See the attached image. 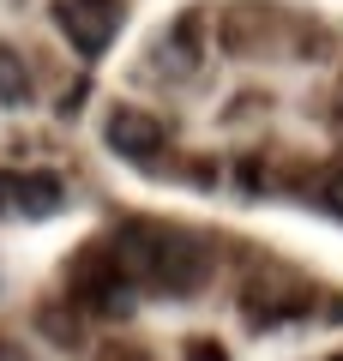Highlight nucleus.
<instances>
[{
	"label": "nucleus",
	"instance_id": "0eeeda50",
	"mask_svg": "<svg viewBox=\"0 0 343 361\" xmlns=\"http://www.w3.org/2000/svg\"><path fill=\"white\" fill-rule=\"evenodd\" d=\"M0 103L6 109L30 103V66H25V54L6 49V42H0Z\"/></svg>",
	"mask_w": 343,
	"mask_h": 361
},
{
	"label": "nucleus",
	"instance_id": "f257e3e1",
	"mask_svg": "<svg viewBox=\"0 0 343 361\" xmlns=\"http://www.w3.org/2000/svg\"><path fill=\"white\" fill-rule=\"evenodd\" d=\"M114 265L127 271V283H151L157 295H193L211 277V247L193 229H163V223H127L109 241Z\"/></svg>",
	"mask_w": 343,
	"mask_h": 361
},
{
	"label": "nucleus",
	"instance_id": "1a4fd4ad",
	"mask_svg": "<svg viewBox=\"0 0 343 361\" xmlns=\"http://www.w3.org/2000/svg\"><path fill=\"white\" fill-rule=\"evenodd\" d=\"M325 205L343 217V169H331V180H325Z\"/></svg>",
	"mask_w": 343,
	"mask_h": 361
},
{
	"label": "nucleus",
	"instance_id": "9b49d317",
	"mask_svg": "<svg viewBox=\"0 0 343 361\" xmlns=\"http://www.w3.org/2000/svg\"><path fill=\"white\" fill-rule=\"evenodd\" d=\"M187 361H223V349H217V343H193Z\"/></svg>",
	"mask_w": 343,
	"mask_h": 361
},
{
	"label": "nucleus",
	"instance_id": "ddd939ff",
	"mask_svg": "<svg viewBox=\"0 0 343 361\" xmlns=\"http://www.w3.org/2000/svg\"><path fill=\"white\" fill-rule=\"evenodd\" d=\"M6 205H13V180L0 175V211H6Z\"/></svg>",
	"mask_w": 343,
	"mask_h": 361
},
{
	"label": "nucleus",
	"instance_id": "39448f33",
	"mask_svg": "<svg viewBox=\"0 0 343 361\" xmlns=\"http://www.w3.org/2000/svg\"><path fill=\"white\" fill-rule=\"evenodd\" d=\"M241 313L253 325H277V319H295V313H307V289L283 283V277H253L241 295Z\"/></svg>",
	"mask_w": 343,
	"mask_h": 361
},
{
	"label": "nucleus",
	"instance_id": "423d86ee",
	"mask_svg": "<svg viewBox=\"0 0 343 361\" xmlns=\"http://www.w3.org/2000/svg\"><path fill=\"white\" fill-rule=\"evenodd\" d=\"M13 205L25 211V217H54V211L66 205L61 175H18L13 180Z\"/></svg>",
	"mask_w": 343,
	"mask_h": 361
},
{
	"label": "nucleus",
	"instance_id": "6e6552de",
	"mask_svg": "<svg viewBox=\"0 0 343 361\" xmlns=\"http://www.w3.org/2000/svg\"><path fill=\"white\" fill-rule=\"evenodd\" d=\"M37 319H42V325H49V337H54V343H73V319H66V313H61V307H42V313H37Z\"/></svg>",
	"mask_w": 343,
	"mask_h": 361
},
{
	"label": "nucleus",
	"instance_id": "20e7f679",
	"mask_svg": "<svg viewBox=\"0 0 343 361\" xmlns=\"http://www.w3.org/2000/svg\"><path fill=\"white\" fill-rule=\"evenodd\" d=\"M102 139H109L114 157H127V163H151V157L163 151V121H157L151 109H109Z\"/></svg>",
	"mask_w": 343,
	"mask_h": 361
},
{
	"label": "nucleus",
	"instance_id": "f8f14e48",
	"mask_svg": "<svg viewBox=\"0 0 343 361\" xmlns=\"http://www.w3.org/2000/svg\"><path fill=\"white\" fill-rule=\"evenodd\" d=\"M0 361H30V355H25L18 343H6V337H0Z\"/></svg>",
	"mask_w": 343,
	"mask_h": 361
},
{
	"label": "nucleus",
	"instance_id": "f03ea898",
	"mask_svg": "<svg viewBox=\"0 0 343 361\" xmlns=\"http://www.w3.org/2000/svg\"><path fill=\"white\" fill-rule=\"evenodd\" d=\"M73 301L78 307H90V313H109V319H121V313L133 307V283H127V271L114 265V253L109 247H97V253H85L73 265Z\"/></svg>",
	"mask_w": 343,
	"mask_h": 361
},
{
	"label": "nucleus",
	"instance_id": "9d476101",
	"mask_svg": "<svg viewBox=\"0 0 343 361\" xmlns=\"http://www.w3.org/2000/svg\"><path fill=\"white\" fill-rule=\"evenodd\" d=\"M97 361H151V355H139V349H127V343H109Z\"/></svg>",
	"mask_w": 343,
	"mask_h": 361
},
{
	"label": "nucleus",
	"instance_id": "7ed1b4c3",
	"mask_svg": "<svg viewBox=\"0 0 343 361\" xmlns=\"http://www.w3.org/2000/svg\"><path fill=\"white\" fill-rule=\"evenodd\" d=\"M54 25H61V37L73 42L85 61H97V54L114 42L121 6H114V0H54Z\"/></svg>",
	"mask_w": 343,
	"mask_h": 361
}]
</instances>
